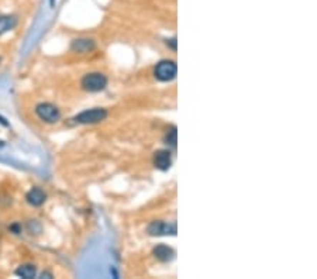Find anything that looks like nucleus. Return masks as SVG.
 Wrapping results in <instances>:
<instances>
[{
  "label": "nucleus",
  "instance_id": "obj_1",
  "mask_svg": "<svg viewBox=\"0 0 317 279\" xmlns=\"http://www.w3.org/2000/svg\"><path fill=\"white\" fill-rule=\"evenodd\" d=\"M81 86L86 92H102L104 87L107 86V78L100 72H92V74H87L82 78Z\"/></svg>",
  "mask_w": 317,
  "mask_h": 279
},
{
  "label": "nucleus",
  "instance_id": "obj_2",
  "mask_svg": "<svg viewBox=\"0 0 317 279\" xmlns=\"http://www.w3.org/2000/svg\"><path fill=\"white\" fill-rule=\"evenodd\" d=\"M176 71H178V66L176 64L171 61V59H164L161 62H158L154 69V75L158 81L161 82H169L175 79L176 76Z\"/></svg>",
  "mask_w": 317,
  "mask_h": 279
},
{
  "label": "nucleus",
  "instance_id": "obj_3",
  "mask_svg": "<svg viewBox=\"0 0 317 279\" xmlns=\"http://www.w3.org/2000/svg\"><path fill=\"white\" fill-rule=\"evenodd\" d=\"M35 113L40 117L42 122L46 123H57L61 119V111L57 106L51 105V103H40L35 107Z\"/></svg>",
  "mask_w": 317,
  "mask_h": 279
},
{
  "label": "nucleus",
  "instance_id": "obj_4",
  "mask_svg": "<svg viewBox=\"0 0 317 279\" xmlns=\"http://www.w3.org/2000/svg\"><path fill=\"white\" fill-rule=\"evenodd\" d=\"M107 117V111L104 109H100V107H95V109H90V110H85L79 113L78 116H75V123H79V124H95V123H99L104 120Z\"/></svg>",
  "mask_w": 317,
  "mask_h": 279
},
{
  "label": "nucleus",
  "instance_id": "obj_5",
  "mask_svg": "<svg viewBox=\"0 0 317 279\" xmlns=\"http://www.w3.org/2000/svg\"><path fill=\"white\" fill-rule=\"evenodd\" d=\"M147 231L150 236L160 237V236H175L176 234V227L175 224H169L167 221H152Z\"/></svg>",
  "mask_w": 317,
  "mask_h": 279
},
{
  "label": "nucleus",
  "instance_id": "obj_6",
  "mask_svg": "<svg viewBox=\"0 0 317 279\" xmlns=\"http://www.w3.org/2000/svg\"><path fill=\"white\" fill-rule=\"evenodd\" d=\"M171 164H172V157L168 150H160L154 154V165L156 169L168 171L171 168Z\"/></svg>",
  "mask_w": 317,
  "mask_h": 279
},
{
  "label": "nucleus",
  "instance_id": "obj_7",
  "mask_svg": "<svg viewBox=\"0 0 317 279\" xmlns=\"http://www.w3.org/2000/svg\"><path fill=\"white\" fill-rule=\"evenodd\" d=\"M95 41L90 40V38H78V40L72 41V45H71V50L75 51V53L79 54H87L92 53L95 50Z\"/></svg>",
  "mask_w": 317,
  "mask_h": 279
},
{
  "label": "nucleus",
  "instance_id": "obj_8",
  "mask_svg": "<svg viewBox=\"0 0 317 279\" xmlns=\"http://www.w3.org/2000/svg\"><path fill=\"white\" fill-rule=\"evenodd\" d=\"M47 199V195L46 192L40 189V188H33V189H30L29 193L26 195V200H27V203L31 204V206H34V207H40L41 204H44Z\"/></svg>",
  "mask_w": 317,
  "mask_h": 279
},
{
  "label": "nucleus",
  "instance_id": "obj_9",
  "mask_svg": "<svg viewBox=\"0 0 317 279\" xmlns=\"http://www.w3.org/2000/svg\"><path fill=\"white\" fill-rule=\"evenodd\" d=\"M152 254H154V257H155L158 261L169 262L171 260H173V257H175V251H173L171 247H168V245L160 244V245H156L155 248L152 250Z\"/></svg>",
  "mask_w": 317,
  "mask_h": 279
},
{
  "label": "nucleus",
  "instance_id": "obj_10",
  "mask_svg": "<svg viewBox=\"0 0 317 279\" xmlns=\"http://www.w3.org/2000/svg\"><path fill=\"white\" fill-rule=\"evenodd\" d=\"M17 18L14 16H0V35L6 34L7 31H10L16 27Z\"/></svg>",
  "mask_w": 317,
  "mask_h": 279
},
{
  "label": "nucleus",
  "instance_id": "obj_11",
  "mask_svg": "<svg viewBox=\"0 0 317 279\" xmlns=\"http://www.w3.org/2000/svg\"><path fill=\"white\" fill-rule=\"evenodd\" d=\"M16 275L18 278L24 279H31L34 278L35 273H37V269H35L34 265H30V264H26V265H20V267L16 269Z\"/></svg>",
  "mask_w": 317,
  "mask_h": 279
},
{
  "label": "nucleus",
  "instance_id": "obj_12",
  "mask_svg": "<svg viewBox=\"0 0 317 279\" xmlns=\"http://www.w3.org/2000/svg\"><path fill=\"white\" fill-rule=\"evenodd\" d=\"M167 141L171 144V146H175V144H176V128L172 127L171 128V131H168Z\"/></svg>",
  "mask_w": 317,
  "mask_h": 279
},
{
  "label": "nucleus",
  "instance_id": "obj_13",
  "mask_svg": "<svg viewBox=\"0 0 317 279\" xmlns=\"http://www.w3.org/2000/svg\"><path fill=\"white\" fill-rule=\"evenodd\" d=\"M10 230H12V231H14V234H18V232H20V228H18L17 226H12L10 227Z\"/></svg>",
  "mask_w": 317,
  "mask_h": 279
},
{
  "label": "nucleus",
  "instance_id": "obj_14",
  "mask_svg": "<svg viewBox=\"0 0 317 279\" xmlns=\"http://www.w3.org/2000/svg\"><path fill=\"white\" fill-rule=\"evenodd\" d=\"M5 146V143H3V141H0V147H3Z\"/></svg>",
  "mask_w": 317,
  "mask_h": 279
}]
</instances>
